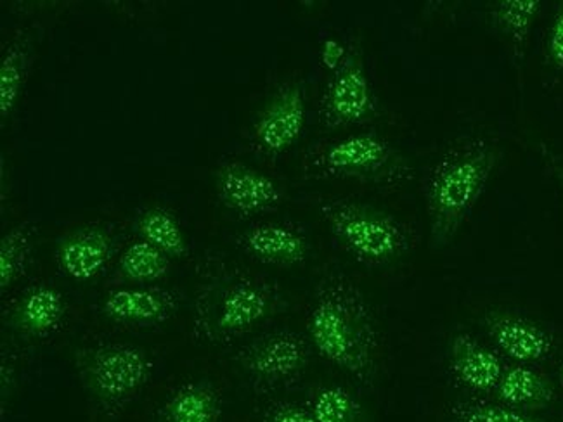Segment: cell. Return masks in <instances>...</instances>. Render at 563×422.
Listing matches in <instances>:
<instances>
[{"label": "cell", "mask_w": 563, "mask_h": 422, "mask_svg": "<svg viewBox=\"0 0 563 422\" xmlns=\"http://www.w3.org/2000/svg\"><path fill=\"white\" fill-rule=\"evenodd\" d=\"M310 342L321 357L369 382L378 366V330L360 288L342 274L324 277L309 316Z\"/></svg>", "instance_id": "1"}, {"label": "cell", "mask_w": 563, "mask_h": 422, "mask_svg": "<svg viewBox=\"0 0 563 422\" xmlns=\"http://www.w3.org/2000/svg\"><path fill=\"white\" fill-rule=\"evenodd\" d=\"M498 163L499 147L487 138H468L437 163L427 189L433 248H444L454 240Z\"/></svg>", "instance_id": "2"}, {"label": "cell", "mask_w": 563, "mask_h": 422, "mask_svg": "<svg viewBox=\"0 0 563 422\" xmlns=\"http://www.w3.org/2000/svg\"><path fill=\"white\" fill-rule=\"evenodd\" d=\"M279 301L266 282L219 268L205 280L195 330L207 342H225L266 321L279 309Z\"/></svg>", "instance_id": "3"}, {"label": "cell", "mask_w": 563, "mask_h": 422, "mask_svg": "<svg viewBox=\"0 0 563 422\" xmlns=\"http://www.w3.org/2000/svg\"><path fill=\"white\" fill-rule=\"evenodd\" d=\"M319 213L336 240L363 264H390L408 252V229L384 211L345 199H323Z\"/></svg>", "instance_id": "4"}, {"label": "cell", "mask_w": 563, "mask_h": 422, "mask_svg": "<svg viewBox=\"0 0 563 422\" xmlns=\"http://www.w3.org/2000/svg\"><path fill=\"white\" fill-rule=\"evenodd\" d=\"M75 358L84 388L104 410L128 406L150 382L155 367L144 349L117 343L86 346Z\"/></svg>", "instance_id": "5"}, {"label": "cell", "mask_w": 563, "mask_h": 422, "mask_svg": "<svg viewBox=\"0 0 563 422\" xmlns=\"http://www.w3.org/2000/svg\"><path fill=\"white\" fill-rule=\"evenodd\" d=\"M324 179L394 182L408 174L405 159L393 144L376 134H355L316 151L307 165Z\"/></svg>", "instance_id": "6"}, {"label": "cell", "mask_w": 563, "mask_h": 422, "mask_svg": "<svg viewBox=\"0 0 563 422\" xmlns=\"http://www.w3.org/2000/svg\"><path fill=\"white\" fill-rule=\"evenodd\" d=\"M375 108V93L367 78L363 53L360 45L352 44L324 90V122L331 126L355 125L366 122Z\"/></svg>", "instance_id": "7"}, {"label": "cell", "mask_w": 563, "mask_h": 422, "mask_svg": "<svg viewBox=\"0 0 563 422\" xmlns=\"http://www.w3.org/2000/svg\"><path fill=\"white\" fill-rule=\"evenodd\" d=\"M241 369L261 385H283L298 378L309 362V348L295 333H273L240 349Z\"/></svg>", "instance_id": "8"}, {"label": "cell", "mask_w": 563, "mask_h": 422, "mask_svg": "<svg viewBox=\"0 0 563 422\" xmlns=\"http://www.w3.org/2000/svg\"><path fill=\"white\" fill-rule=\"evenodd\" d=\"M306 93L300 84H286L274 93L254 123V138L267 155L290 149L306 126Z\"/></svg>", "instance_id": "9"}, {"label": "cell", "mask_w": 563, "mask_h": 422, "mask_svg": "<svg viewBox=\"0 0 563 422\" xmlns=\"http://www.w3.org/2000/svg\"><path fill=\"white\" fill-rule=\"evenodd\" d=\"M216 184L224 207L241 216L257 215L282 203L278 184L240 162L224 163L217 170Z\"/></svg>", "instance_id": "10"}, {"label": "cell", "mask_w": 563, "mask_h": 422, "mask_svg": "<svg viewBox=\"0 0 563 422\" xmlns=\"http://www.w3.org/2000/svg\"><path fill=\"white\" fill-rule=\"evenodd\" d=\"M484 325L499 352L520 364L544 360L555 349L550 331L519 313L494 310L484 316Z\"/></svg>", "instance_id": "11"}, {"label": "cell", "mask_w": 563, "mask_h": 422, "mask_svg": "<svg viewBox=\"0 0 563 422\" xmlns=\"http://www.w3.org/2000/svg\"><path fill=\"white\" fill-rule=\"evenodd\" d=\"M114 243L102 227H82L57 244L56 260L62 273L75 280L95 279L113 256Z\"/></svg>", "instance_id": "12"}, {"label": "cell", "mask_w": 563, "mask_h": 422, "mask_svg": "<svg viewBox=\"0 0 563 422\" xmlns=\"http://www.w3.org/2000/svg\"><path fill=\"white\" fill-rule=\"evenodd\" d=\"M450 369L466 390L489 393L505 374V364L493 349L466 333L454 334L450 343Z\"/></svg>", "instance_id": "13"}, {"label": "cell", "mask_w": 563, "mask_h": 422, "mask_svg": "<svg viewBox=\"0 0 563 422\" xmlns=\"http://www.w3.org/2000/svg\"><path fill=\"white\" fill-rule=\"evenodd\" d=\"M176 312V300L162 289L123 288L108 292L102 313L110 321L129 325H155L168 321Z\"/></svg>", "instance_id": "14"}, {"label": "cell", "mask_w": 563, "mask_h": 422, "mask_svg": "<svg viewBox=\"0 0 563 422\" xmlns=\"http://www.w3.org/2000/svg\"><path fill=\"white\" fill-rule=\"evenodd\" d=\"M241 246L255 260L273 265L302 264L309 249L302 232L279 224H262L250 229L241 236Z\"/></svg>", "instance_id": "15"}, {"label": "cell", "mask_w": 563, "mask_h": 422, "mask_svg": "<svg viewBox=\"0 0 563 422\" xmlns=\"http://www.w3.org/2000/svg\"><path fill=\"white\" fill-rule=\"evenodd\" d=\"M66 315V301L53 286H35L20 298L13 310V324L29 336H47Z\"/></svg>", "instance_id": "16"}, {"label": "cell", "mask_w": 563, "mask_h": 422, "mask_svg": "<svg viewBox=\"0 0 563 422\" xmlns=\"http://www.w3.org/2000/svg\"><path fill=\"white\" fill-rule=\"evenodd\" d=\"M494 391L503 406L523 410V412L547 409L555 402L556 397L550 378L526 366L505 370L501 381Z\"/></svg>", "instance_id": "17"}, {"label": "cell", "mask_w": 563, "mask_h": 422, "mask_svg": "<svg viewBox=\"0 0 563 422\" xmlns=\"http://www.w3.org/2000/svg\"><path fill=\"white\" fill-rule=\"evenodd\" d=\"M221 397L209 382L180 386L164 407V422H219Z\"/></svg>", "instance_id": "18"}, {"label": "cell", "mask_w": 563, "mask_h": 422, "mask_svg": "<svg viewBox=\"0 0 563 422\" xmlns=\"http://www.w3.org/2000/svg\"><path fill=\"white\" fill-rule=\"evenodd\" d=\"M539 11V0H501L490 9L493 25L510 42L517 57L523 56L527 38Z\"/></svg>", "instance_id": "19"}, {"label": "cell", "mask_w": 563, "mask_h": 422, "mask_svg": "<svg viewBox=\"0 0 563 422\" xmlns=\"http://www.w3.org/2000/svg\"><path fill=\"white\" fill-rule=\"evenodd\" d=\"M30 69V44L25 37L9 44L0 63V114L8 119L13 113L25 89Z\"/></svg>", "instance_id": "20"}, {"label": "cell", "mask_w": 563, "mask_h": 422, "mask_svg": "<svg viewBox=\"0 0 563 422\" xmlns=\"http://www.w3.org/2000/svg\"><path fill=\"white\" fill-rule=\"evenodd\" d=\"M137 232L143 241L155 246L170 258H183L188 252V243L176 216L164 208H150L137 220Z\"/></svg>", "instance_id": "21"}, {"label": "cell", "mask_w": 563, "mask_h": 422, "mask_svg": "<svg viewBox=\"0 0 563 422\" xmlns=\"http://www.w3.org/2000/svg\"><path fill=\"white\" fill-rule=\"evenodd\" d=\"M309 410L318 422H366L363 403L342 386H327L316 391Z\"/></svg>", "instance_id": "22"}, {"label": "cell", "mask_w": 563, "mask_h": 422, "mask_svg": "<svg viewBox=\"0 0 563 422\" xmlns=\"http://www.w3.org/2000/svg\"><path fill=\"white\" fill-rule=\"evenodd\" d=\"M33 231L29 225H20L8 232L0 241V289L11 286L25 274L32 255Z\"/></svg>", "instance_id": "23"}, {"label": "cell", "mask_w": 563, "mask_h": 422, "mask_svg": "<svg viewBox=\"0 0 563 422\" xmlns=\"http://www.w3.org/2000/svg\"><path fill=\"white\" fill-rule=\"evenodd\" d=\"M170 262L165 253L146 241L129 246L120 258V273L134 282H153L167 276Z\"/></svg>", "instance_id": "24"}, {"label": "cell", "mask_w": 563, "mask_h": 422, "mask_svg": "<svg viewBox=\"0 0 563 422\" xmlns=\"http://www.w3.org/2000/svg\"><path fill=\"white\" fill-rule=\"evenodd\" d=\"M451 422H551L503 403L462 402L451 407Z\"/></svg>", "instance_id": "25"}, {"label": "cell", "mask_w": 563, "mask_h": 422, "mask_svg": "<svg viewBox=\"0 0 563 422\" xmlns=\"http://www.w3.org/2000/svg\"><path fill=\"white\" fill-rule=\"evenodd\" d=\"M548 62L563 74V2L556 8L555 18L548 33Z\"/></svg>", "instance_id": "26"}, {"label": "cell", "mask_w": 563, "mask_h": 422, "mask_svg": "<svg viewBox=\"0 0 563 422\" xmlns=\"http://www.w3.org/2000/svg\"><path fill=\"white\" fill-rule=\"evenodd\" d=\"M264 422H318L309 409L294 403H278L267 410Z\"/></svg>", "instance_id": "27"}, {"label": "cell", "mask_w": 563, "mask_h": 422, "mask_svg": "<svg viewBox=\"0 0 563 422\" xmlns=\"http://www.w3.org/2000/svg\"><path fill=\"white\" fill-rule=\"evenodd\" d=\"M345 54H347L345 45L340 44L335 38H328L323 44V49H321V62H323L324 68L335 71L345 59Z\"/></svg>", "instance_id": "28"}, {"label": "cell", "mask_w": 563, "mask_h": 422, "mask_svg": "<svg viewBox=\"0 0 563 422\" xmlns=\"http://www.w3.org/2000/svg\"><path fill=\"white\" fill-rule=\"evenodd\" d=\"M539 151H541V156H543L544 162H547L550 170L555 175V179L559 180L560 186H562L563 191V158L556 153L553 147H550V144L539 143Z\"/></svg>", "instance_id": "29"}, {"label": "cell", "mask_w": 563, "mask_h": 422, "mask_svg": "<svg viewBox=\"0 0 563 422\" xmlns=\"http://www.w3.org/2000/svg\"><path fill=\"white\" fill-rule=\"evenodd\" d=\"M560 385H562V388H563V364H562V369H560Z\"/></svg>", "instance_id": "30"}]
</instances>
